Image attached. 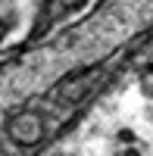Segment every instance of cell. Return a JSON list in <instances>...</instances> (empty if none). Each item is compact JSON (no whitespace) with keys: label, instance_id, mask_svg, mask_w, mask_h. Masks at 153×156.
Listing matches in <instances>:
<instances>
[{"label":"cell","instance_id":"cell-2","mask_svg":"<svg viewBox=\"0 0 153 156\" xmlns=\"http://www.w3.org/2000/svg\"><path fill=\"white\" fill-rule=\"evenodd\" d=\"M141 94L147 100H153V81H150V78H141Z\"/></svg>","mask_w":153,"mask_h":156},{"label":"cell","instance_id":"cell-4","mask_svg":"<svg viewBox=\"0 0 153 156\" xmlns=\"http://www.w3.org/2000/svg\"><path fill=\"white\" fill-rule=\"evenodd\" d=\"M141 78H153V62H150V66L144 69V75H141Z\"/></svg>","mask_w":153,"mask_h":156},{"label":"cell","instance_id":"cell-5","mask_svg":"<svg viewBox=\"0 0 153 156\" xmlns=\"http://www.w3.org/2000/svg\"><path fill=\"white\" fill-rule=\"evenodd\" d=\"M150 125H153V112H150Z\"/></svg>","mask_w":153,"mask_h":156},{"label":"cell","instance_id":"cell-3","mask_svg":"<svg viewBox=\"0 0 153 156\" xmlns=\"http://www.w3.org/2000/svg\"><path fill=\"white\" fill-rule=\"evenodd\" d=\"M119 156H144V153L137 150V144H128V147H125V150H122Z\"/></svg>","mask_w":153,"mask_h":156},{"label":"cell","instance_id":"cell-1","mask_svg":"<svg viewBox=\"0 0 153 156\" xmlns=\"http://www.w3.org/2000/svg\"><path fill=\"white\" fill-rule=\"evenodd\" d=\"M116 140H119L122 147H128V144H137V134H134V128H128V125H125V128H119Z\"/></svg>","mask_w":153,"mask_h":156}]
</instances>
